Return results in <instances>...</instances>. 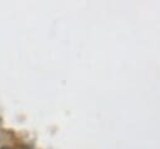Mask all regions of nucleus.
<instances>
[{
	"label": "nucleus",
	"mask_w": 160,
	"mask_h": 149,
	"mask_svg": "<svg viewBox=\"0 0 160 149\" xmlns=\"http://www.w3.org/2000/svg\"><path fill=\"white\" fill-rule=\"evenodd\" d=\"M1 149H11V148H9V146H2Z\"/></svg>",
	"instance_id": "1"
}]
</instances>
